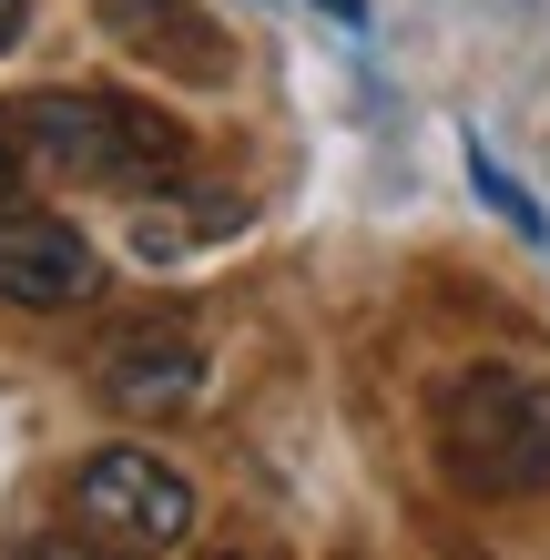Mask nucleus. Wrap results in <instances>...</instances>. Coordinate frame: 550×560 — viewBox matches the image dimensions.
I'll return each instance as SVG.
<instances>
[{
	"mask_svg": "<svg viewBox=\"0 0 550 560\" xmlns=\"http://www.w3.org/2000/svg\"><path fill=\"white\" fill-rule=\"evenodd\" d=\"M72 520H82L103 550H122V560H164V550L194 530V489H184L174 458L113 439V448H92L82 469H72Z\"/></svg>",
	"mask_w": 550,
	"mask_h": 560,
	"instance_id": "nucleus-3",
	"label": "nucleus"
},
{
	"mask_svg": "<svg viewBox=\"0 0 550 560\" xmlns=\"http://www.w3.org/2000/svg\"><path fill=\"white\" fill-rule=\"evenodd\" d=\"M21 21H31V0H0V51L21 42Z\"/></svg>",
	"mask_w": 550,
	"mask_h": 560,
	"instance_id": "nucleus-11",
	"label": "nucleus"
},
{
	"mask_svg": "<svg viewBox=\"0 0 550 560\" xmlns=\"http://www.w3.org/2000/svg\"><path fill=\"white\" fill-rule=\"evenodd\" d=\"M11 163H21V153H11V122H0V184H11Z\"/></svg>",
	"mask_w": 550,
	"mask_h": 560,
	"instance_id": "nucleus-12",
	"label": "nucleus"
},
{
	"mask_svg": "<svg viewBox=\"0 0 550 560\" xmlns=\"http://www.w3.org/2000/svg\"><path fill=\"white\" fill-rule=\"evenodd\" d=\"M11 133L72 184H164L184 163V133L153 103H122V92H31Z\"/></svg>",
	"mask_w": 550,
	"mask_h": 560,
	"instance_id": "nucleus-2",
	"label": "nucleus"
},
{
	"mask_svg": "<svg viewBox=\"0 0 550 560\" xmlns=\"http://www.w3.org/2000/svg\"><path fill=\"white\" fill-rule=\"evenodd\" d=\"M224 560H235V550H224Z\"/></svg>",
	"mask_w": 550,
	"mask_h": 560,
	"instance_id": "nucleus-13",
	"label": "nucleus"
},
{
	"mask_svg": "<svg viewBox=\"0 0 550 560\" xmlns=\"http://www.w3.org/2000/svg\"><path fill=\"white\" fill-rule=\"evenodd\" d=\"M11 560H122V550H82V540H21Z\"/></svg>",
	"mask_w": 550,
	"mask_h": 560,
	"instance_id": "nucleus-9",
	"label": "nucleus"
},
{
	"mask_svg": "<svg viewBox=\"0 0 550 560\" xmlns=\"http://www.w3.org/2000/svg\"><path fill=\"white\" fill-rule=\"evenodd\" d=\"M469 184H479V194H490V214H510V235H530V245L550 235V214L530 205V184H520V174H510V163H500L490 143H469Z\"/></svg>",
	"mask_w": 550,
	"mask_h": 560,
	"instance_id": "nucleus-8",
	"label": "nucleus"
},
{
	"mask_svg": "<svg viewBox=\"0 0 550 560\" xmlns=\"http://www.w3.org/2000/svg\"><path fill=\"white\" fill-rule=\"evenodd\" d=\"M245 235V194H143L133 214V255L143 266H174L194 245H235Z\"/></svg>",
	"mask_w": 550,
	"mask_h": 560,
	"instance_id": "nucleus-7",
	"label": "nucleus"
},
{
	"mask_svg": "<svg viewBox=\"0 0 550 560\" xmlns=\"http://www.w3.org/2000/svg\"><path fill=\"white\" fill-rule=\"evenodd\" d=\"M92 285V245L61 214H0V306H72Z\"/></svg>",
	"mask_w": 550,
	"mask_h": 560,
	"instance_id": "nucleus-6",
	"label": "nucleus"
},
{
	"mask_svg": "<svg viewBox=\"0 0 550 560\" xmlns=\"http://www.w3.org/2000/svg\"><path fill=\"white\" fill-rule=\"evenodd\" d=\"M103 31H113V51L153 61V72H174V82H224L235 72L214 11H194V0H103Z\"/></svg>",
	"mask_w": 550,
	"mask_h": 560,
	"instance_id": "nucleus-5",
	"label": "nucleus"
},
{
	"mask_svg": "<svg viewBox=\"0 0 550 560\" xmlns=\"http://www.w3.org/2000/svg\"><path fill=\"white\" fill-rule=\"evenodd\" d=\"M306 11H327V21H347V31H358V21H367V0H306Z\"/></svg>",
	"mask_w": 550,
	"mask_h": 560,
	"instance_id": "nucleus-10",
	"label": "nucleus"
},
{
	"mask_svg": "<svg viewBox=\"0 0 550 560\" xmlns=\"http://www.w3.org/2000/svg\"><path fill=\"white\" fill-rule=\"evenodd\" d=\"M92 387L122 408V418H184L204 398V337L184 316H143V326H113L92 347Z\"/></svg>",
	"mask_w": 550,
	"mask_h": 560,
	"instance_id": "nucleus-4",
	"label": "nucleus"
},
{
	"mask_svg": "<svg viewBox=\"0 0 550 560\" xmlns=\"http://www.w3.org/2000/svg\"><path fill=\"white\" fill-rule=\"evenodd\" d=\"M438 469L469 500H550V387L520 368H459L429 398Z\"/></svg>",
	"mask_w": 550,
	"mask_h": 560,
	"instance_id": "nucleus-1",
	"label": "nucleus"
}]
</instances>
